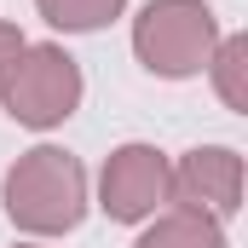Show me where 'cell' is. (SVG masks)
<instances>
[{
  "mask_svg": "<svg viewBox=\"0 0 248 248\" xmlns=\"http://www.w3.org/2000/svg\"><path fill=\"white\" fill-rule=\"evenodd\" d=\"M6 219L29 237H63L87 219V168L58 150V144H35L6 168Z\"/></svg>",
  "mask_w": 248,
  "mask_h": 248,
  "instance_id": "obj_1",
  "label": "cell"
},
{
  "mask_svg": "<svg viewBox=\"0 0 248 248\" xmlns=\"http://www.w3.org/2000/svg\"><path fill=\"white\" fill-rule=\"evenodd\" d=\"M173 202L225 225L243 208V156L231 144H196L173 162Z\"/></svg>",
  "mask_w": 248,
  "mask_h": 248,
  "instance_id": "obj_5",
  "label": "cell"
},
{
  "mask_svg": "<svg viewBox=\"0 0 248 248\" xmlns=\"http://www.w3.org/2000/svg\"><path fill=\"white\" fill-rule=\"evenodd\" d=\"M168 202H173V162H168L156 144H116V150L104 156L98 208H104L116 225L156 219Z\"/></svg>",
  "mask_w": 248,
  "mask_h": 248,
  "instance_id": "obj_4",
  "label": "cell"
},
{
  "mask_svg": "<svg viewBox=\"0 0 248 248\" xmlns=\"http://www.w3.org/2000/svg\"><path fill=\"white\" fill-rule=\"evenodd\" d=\"M219 46V17L202 0H150L133 17V52L162 81H190L202 75Z\"/></svg>",
  "mask_w": 248,
  "mask_h": 248,
  "instance_id": "obj_2",
  "label": "cell"
},
{
  "mask_svg": "<svg viewBox=\"0 0 248 248\" xmlns=\"http://www.w3.org/2000/svg\"><path fill=\"white\" fill-rule=\"evenodd\" d=\"M133 248H225V225L208 219V214L173 208V214H156V225H150Z\"/></svg>",
  "mask_w": 248,
  "mask_h": 248,
  "instance_id": "obj_6",
  "label": "cell"
},
{
  "mask_svg": "<svg viewBox=\"0 0 248 248\" xmlns=\"http://www.w3.org/2000/svg\"><path fill=\"white\" fill-rule=\"evenodd\" d=\"M23 29L17 23H0V98H6V81H12V69H17V58H23Z\"/></svg>",
  "mask_w": 248,
  "mask_h": 248,
  "instance_id": "obj_9",
  "label": "cell"
},
{
  "mask_svg": "<svg viewBox=\"0 0 248 248\" xmlns=\"http://www.w3.org/2000/svg\"><path fill=\"white\" fill-rule=\"evenodd\" d=\"M127 0H35V12L63 29V35H93V29H104V23H116L122 17Z\"/></svg>",
  "mask_w": 248,
  "mask_h": 248,
  "instance_id": "obj_8",
  "label": "cell"
},
{
  "mask_svg": "<svg viewBox=\"0 0 248 248\" xmlns=\"http://www.w3.org/2000/svg\"><path fill=\"white\" fill-rule=\"evenodd\" d=\"M81 93H87L81 63L69 58L63 46L41 41V46H23V58H17V69H12L0 104L12 110V122L46 133V127H63L75 110H81Z\"/></svg>",
  "mask_w": 248,
  "mask_h": 248,
  "instance_id": "obj_3",
  "label": "cell"
},
{
  "mask_svg": "<svg viewBox=\"0 0 248 248\" xmlns=\"http://www.w3.org/2000/svg\"><path fill=\"white\" fill-rule=\"evenodd\" d=\"M23 248H35V243H23Z\"/></svg>",
  "mask_w": 248,
  "mask_h": 248,
  "instance_id": "obj_10",
  "label": "cell"
},
{
  "mask_svg": "<svg viewBox=\"0 0 248 248\" xmlns=\"http://www.w3.org/2000/svg\"><path fill=\"white\" fill-rule=\"evenodd\" d=\"M208 75H214V93L225 110H248V35H219L214 58H208Z\"/></svg>",
  "mask_w": 248,
  "mask_h": 248,
  "instance_id": "obj_7",
  "label": "cell"
}]
</instances>
